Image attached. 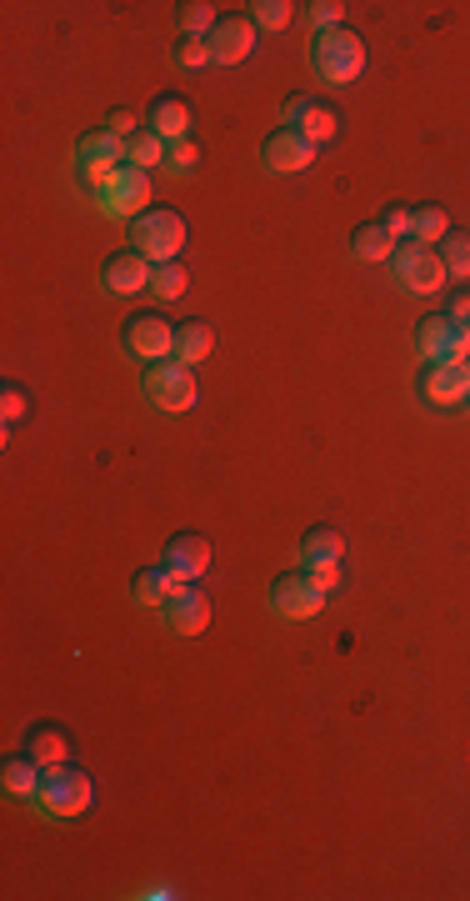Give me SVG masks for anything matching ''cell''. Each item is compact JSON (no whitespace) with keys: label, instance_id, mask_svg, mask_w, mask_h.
Here are the masks:
<instances>
[{"label":"cell","instance_id":"17","mask_svg":"<svg viewBox=\"0 0 470 901\" xmlns=\"http://www.w3.org/2000/svg\"><path fill=\"white\" fill-rule=\"evenodd\" d=\"M215 351V326L211 320H180L176 326V361L180 366H200Z\"/></svg>","mask_w":470,"mask_h":901},{"label":"cell","instance_id":"31","mask_svg":"<svg viewBox=\"0 0 470 901\" xmlns=\"http://www.w3.org/2000/svg\"><path fill=\"white\" fill-rule=\"evenodd\" d=\"M196 166H200L196 136H186V141H171V151H165V171H171V176H190Z\"/></svg>","mask_w":470,"mask_h":901},{"label":"cell","instance_id":"10","mask_svg":"<svg viewBox=\"0 0 470 901\" xmlns=\"http://www.w3.org/2000/svg\"><path fill=\"white\" fill-rule=\"evenodd\" d=\"M285 126L291 131H301L310 145H326L336 141V131H341V116L326 106V101H310V95H295V101H285Z\"/></svg>","mask_w":470,"mask_h":901},{"label":"cell","instance_id":"25","mask_svg":"<svg viewBox=\"0 0 470 901\" xmlns=\"http://www.w3.org/2000/svg\"><path fill=\"white\" fill-rule=\"evenodd\" d=\"M341 557H345V536L336 526H316L301 541V566H310V561H341Z\"/></svg>","mask_w":470,"mask_h":901},{"label":"cell","instance_id":"27","mask_svg":"<svg viewBox=\"0 0 470 901\" xmlns=\"http://www.w3.org/2000/svg\"><path fill=\"white\" fill-rule=\"evenodd\" d=\"M91 161H126V141H116L110 131H91L75 145V166H91Z\"/></svg>","mask_w":470,"mask_h":901},{"label":"cell","instance_id":"24","mask_svg":"<svg viewBox=\"0 0 470 901\" xmlns=\"http://www.w3.org/2000/svg\"><path fill=\"white\" fill-rule=\"evenodd\" d=\"M446 236H450V211L446 206H415L411 241H421V246H440Z\"/></svg>","mask_w":470,"mask_h":901},{"label":"cell","instance_id":"4","mask_svg":"<svg viewBox=\"0 0 470 901\" xmlns=\"http://www.w3.org/2000/svg\"><path fill=\"white\" fill-rule=\"evenodd\" d=\"M145 401L165 416H180V411H196L200 406V381H196V366H180V361H155L141 381Z\"/></svg>","mask_w":470,"mask_h":901},{"label":"cell","instance_id":"7","mask_svg":"<svg viewBox=\"0 0 470 901\" xmlns=\"http://www.w3.org/2000/svg\"><path fill=\"white\" fill-rule=\"evenodd\" d=\"M126 351L136 361H145V366H155V361H165V356H176V326H171L165 316L141 311V316L126 320Z\"/></svg>","mask_w":470,"mask_h":901},{"label":"cell","instance_id":"20","mask_svg":"<svg viewBox=\"0 0 470 901\" xmlns=\"http://www.w3.org/2000/svg\"><path fill=\"white\" fill-rule=\"evenodd\" d=\"M25 751H31L40 767H60V761H71V736L60 732V726H31V732H25Z\"/></svg>","mask_w":470,"mask_h":901},{"label":"cell","instance_id":"39","mask_svg":"<svg viewBox=\"0 0 470 901\" xmlns=\"http://www.w3.org/2000/svg\"><path fill=\"white\" fill-rule=\"evenodd\" d=\"M446 316H450V320H456L460 331H470V291H460V296H456V301H450V311H446Z\"/></svg>","mask_w":470,"mask_h":901},{"label":"cell","instance_id":"6","mask_svg":"<svg viewBox=\"0 0 470 901\" xmlns=\"http://www.w3.org/2000/svg\"><path fill=\"white\" fill-rule=\"evenodd\" d=\"M95 211L110 221H136L141 211H151V171L120 166V176L95 196Z\"/></svg>","mask_w":470,"mask_h":901},{"label":"cell","instance_id":"15","mask_svg":"<svg viewBox=\"0 0 470 901\" xmlns=\"http://www.w3.org/2000/svg\"><path fill=\"white\" fill-rule=\"evenodd\" d=\"M421 396L431 406H460V401H470V366H425V376H421Z\"/></svg>","mask_w":470,"mask_h":901},{"label":"cell","instance_id":"18","mask_svg":"<svg viewBox=\"0 0 470 901\" xmlns=\"http://www.w3.org/2000/svg\"><path fill=\"white\" fill-rule=\"evenodd\" d=\"M151 131L161 136L165 145L186 141V136H190V106L180 101V95H161V101L151 106Z\"/></svg>","mask_w":470,"mask_h":901},{"label":"cell","instance_id":"32","mask_svg":"<svg viewBox=\"0 0 470 901\" xmlns=\"http://www.w3.org/2000/svg\"><path fill=\"white\" fill-rule=\"evenodd\" d=\"M120 166H126V161H91V166H75V171H81V186L91 190V196H101V190L120 176Z\"/></svg>","mask_w":470,"mask_h":901},{"label":"cell","instance_id":"22","mask_svg":"<svg viewBox=\"0 0 470 901\" xmlns=\"http://www.w3.org/2000/svg\"><path fill=\"white\" fill-rule=\"evenodd\" d=\"M450 336H456V320H450V316H425L421 326H415V346H421L425 366H431V361H440V356H446Z\"/></svg>","mask_w":470,"mask_h":901},{"label":"cell","instance_id":"40","mask_svg":"<svg viewBox=\"0 0 470 901\" xmlns=\"http://www.w3.org/2000/svg\"><path fill=\"white\" fill-rule=\"evenodd\" d=\"M466 336H470V331H466Z\"/></svg>","mask_w":470,"mask_h":901},{"label":"cell","instance_id":"14","mask_svg":"<svg viewBox=\"0 0 470 901\" xmlns=\"http://www.w3.org/2000/svg\"><path fill=\"white\" fill-rule=\"evenodd\" d=\"M180 586H190V582L180 576L176 566H171V561H161V566H145L141 576H136L130 596H136V606H145V611H165V601H171Z\"/></svg>","mask_w":470,"mask_h":901},{"label":"cell","instance_id":"30","mask_svg":"<svg viewBox=\"0 0 470 901\" xmlns=\"http://www.w3.org/2000/svg\"><path fill=\"white\" fill-rule=\"evenodd\" d=\"M250 21H256V31H285V25L295 21V5L291 0H256V5H250Z\"/></svg>","mask_w":470,"mask_h":901},{"label":"cell","instance_id":"33","mask_svg":"<svg viewBox=\"0 0 470 901\" xmlns=\"http://www.w3.org/2000/svg\"><path fill=\"white\" fill-rule=\"evenodd\" d=\"M306 582L316 586L320 596H330L336 586L345 582V571H341V561H310V566H306Z\"/></svg>","mask_w":470,"mask_h":901},{"label":"cell","instance_id":"11","mask_svg":"<svg viewBox=\"0 0 470 901\" xmlns=\"http://www.w3.org/2000/svg\"><path fill=\"white\" fill-rule=\"evenodd\" d=\"M320 606H326V596L306 582V571H291V576H281L271 586V611L285 621H310L320 617Z\"/></svg>","mask_w":470,"mask_h":901},{"label":"cell","instance_id":"29","mask_svg":"<svg viewBox=\"0 0 470 901\" xmlns=\"http://www.w3.org/2000/svg\"><path fill=\"white\" fill-rule=\"evenodd\" d=\"M186 285H190V271L180 261H165V266H155V276H151V291L161 301H180L186 296Z\"/></svg>","mask_w":470,"mask_h":901},{"label":"cell","instance_id":"26","mask_svg":"<svg viewBox=\"0 0 470 901\" xmlns=\"http://www.w3.org/2000/svg\"><path fill=\"white\" fill-rule=\"evenodd\" d=\"M176 21H180V40H211L221 15H215V5H205V0H190V5H180Z\"/></svg>","mask_w":470,"mask_h":901},{"label":"cell","instance_id":"38","mask_svg":"<svg viewBox=\"0 0 470 901\" xmlns=\"http://www.w3.org/2000/svg\"><path fill=\"white\" fill-rule=\"evenodd\" d=\"M106 131L116 136V141H130V136L141 131V116L136 110H110V120H106Z\"/></svg>","mask_w":470,"mask_h":901},{"label":"cell","instance_id":"12","mask_svg":"<svg viewBox=\"0 0 470 901\" xmlns=\"http://www.w3.org/2000/svg\"><path fill=\"white\" fill-rule=\"evenodd\" d=\"M161 617H165V627L176 631V636H200V631L211 627V596L190 582V586H180V592L165 601Z\"/></svg>","mask_w":470,"mask_h":901},{"label":"cell","instance_id":"35","mask_svg":"<svg viewBox=\"0 0 470 901\" xmlns=\"http://www.w3.org/2000/svg\"><path fill=\"white\" fill-rule=\"evenodd\" d=\"M310 25H316V36H320V31H341V25H345V5H341V0H316V5H310Z\"/></svg>","mask_w":470,"mask_h":901},{"label":"cell","instance_id":"13","mask_svg":"<svg viewBox=\"0 0 470 901\" xmlns=\"http://www.w3.org/2000/svg\"><path fill=\"white\" fill-rule=\"evenodd\" d=\"M256 50V21L250 15H221V25L211 31V56L215 66H240Z\"/></svg>","mask_w":470,"mask_h":901},{"label":"cell","instance_id":"5","mask_svg":"<svg viewBox=\"0 0 470 901\" xmlns=\"http://www.w3.org/2000/svg\"><path fill=\"white\" fill-rule=\"evenodd\" d=\"M390 271H396V281L406 285L411 296H435V291H446V281H450L440 250L421 246V241H400L396 256H390Z\"/></svg>","mask_w":470,"mask_h":901},{"label":"cell","instance_id":"28","mask_svg":"<svg viewBox=\"0 0 470 901\" xmlns=\"http://www.w3.org/2000/svg\"><path fill=\"white\" fill-rule=\"evenodd\" d=\"M440 261H446L450 276H460V281H470V231H450L446 241H440Z\"/></svg>","mask_w":470,"mask_h":901},{"label":"cell","instance_id":"16","mask_svg":"<svg viewBox=\"0 0 470 901\" xmlns=\"http://www.w3.org/2000/svg\"><path fill=\"white\" fill-rule=\"evenodd\" d=\"M165 561H171L186 582H196V576H205V571H211V541H205V536H196V531H186V536H176V541H171Z\"/></svg>","mask_w":470,"mask_h":901},{"label":"cell","instance_id":"23","mask_svg":"<svg viewBox=\"0 0 470 901\" xmlns=\"http://www.w3.org/2000/svg\"><path fill=\"white\" fill-rule=\"evenodd\" d=\"M165 151H171V145H165L161 136L151 131V126H145V131H136V136L126 141V166H136V171H161V166H165Z\"/></svg>","mask_w":470,"mask_h":901},{"label":"cell","instance_id":"21","mask_svg":"<svg viewBox=\"0 0 470 901\" xmlns=\"http://www.w3.org/2000/svg\"><path fill=\"white\" fill-rule=\"evenodd\" d=\"M396 246H400V241L390 236L380 221H376V225H361V231L351 236V256H355V261H365V266L390 261V256H396Z\"/></svg>","mask_w":470,"mask_h":901},{"label":"cell","instance_id":"2","mask_svg":"<svg viewBox=\"0 0 470 901\" xmlns=\"http://www.w3.org/2000/svg\"><path fill=\"white\" fill-rule=\"evenodd\" d=\"M130 250H141L151 266L180 261V250H186V221H180V211H171V206L141 211L130 221Z\"/></svg>","mask_w":470,"mask_h":901},{"label":"cell","instance_id":"19","mask_svg":"<svg viewBox=\"0 0 470 901\" xmlns=\"http://www.w3.org/2000/svg\"><path fill=\"white\" fill-rule=\"evenodd\" d=\"M40 761L25 751V757H5V767H0V782H5V792L11 796H21V801H36V792H40Z\"/></svg>","mask_w":470,"mask_h":901},{"label":"cell","instance_id":"34","mask_svg":"<svg viewBox=\"0 0 470 901\" xmlns=\"http://www.w3.org/2000/svg\"><path fill=\"white\" fill-rule=\"evenodd\" d=\"M176 66H180V71H200V66H215L211 40H180V46H176Z\"/></svg>","mask_w":470,"mask_h":901},{"label":"cell","instance_id":"37","mask_svg":"<svg viewBox=\"0 0 470 901\" xmlns=\"http://www.w3.org/2000/svg\"><path fill=\"white\" fill-rule=\"evenodd\" d=\"M25 411H31L25 391H21V386H5V391H0V416H5V426H11V421H21Z\"/></svg>","mask_w":470,"mask_h":901},{"label":"cell","instance_id":"3","mask_svg":"<svg viewBox=\"0 0 470 901\" xmlns=\"http://www.w3.org/2000/svg\"><path fill=\"white\" fill-rule=\"evenodd\" d=\"M310 66H316V75L326 85H351L361 81L365 71V40L355 36L351 25H341V31H320L316 46H310Z\"/></svg>","mask_w":470,"mask_h":901},{"label":"cell","instance_id":"36","mask_svg":"<svg viewBox=\"0 0 470 901\" xmlns=\"http://www.w3.org/2000/svg\"><path fill=\"white\" fill-rule=\"evenodd\" d=\"M411 215H415V206H390L386 221H380V225H386V231H390L396 241H411Z\"/></svg>","mask_w":470,"mask_h":901},{"label":"cell","instance_id":"1","mask_svg":"<svg viewBox=\"0 0 470 901\" xmlns=\"http://www.w3.org/2000/svg\"><path fill=\"white\" fill-rule=\"evenodd\" d=\"M95 801V786L75 761H60V767H46L40 771V792H36V807L56 821H75L85 817Z\"/></svg>","mask_w":470,"mask_h":901},{"label":"cell","instance_id":"9","mask_svg":"<svg viewBox=\"0 0 470 901\" xmlns=\"http://www.w3.org/2000/svg\"><path fill=\"white\" fill-rule=\"evenodd\" d=\"M151 276H155V266L145 261L141 250H116L101 266V291L106 296H141V291H151Z\"/></svg>","mask_w":470,"mask_h":901},{"label":"cell","instance_id":"8","mask_svg":"<svg viewBox=\"0 0 470 901\" xmlns=\"http://www.w3.org/2000/svg\"><path fill=\"white\" fill-rule=\"evenodd\" d=\"M310 161H316V145H310L301 131H291V126L271 131V136H266V145H260V166L271 171V176H295V171H310Z\"/></svg>","mask_w":470,"mask_h":901}]
</instances>
